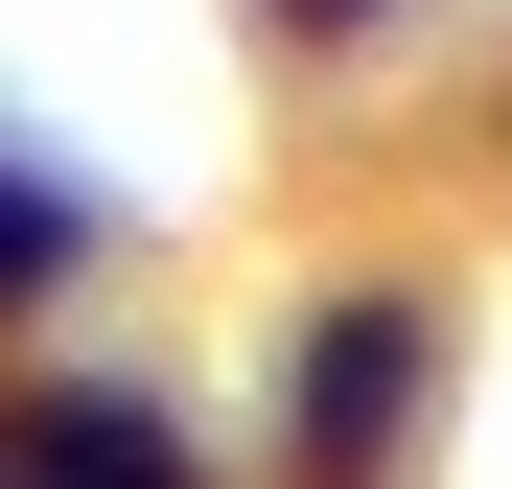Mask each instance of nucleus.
<instances>
[{
	"label": "nucleus",
	"instance_id": "obj_1",
	"mask_svg": "<svg viewBox=\"0 0 512 489\" xmlns=\"http://www.w3.org/2000/svg\"><path fill=\"white\" fill-rule=\"evenodd\" d=\"M24 489H187V466H163V443L117 420V396H47V443H24Z\"/></svg>",
	"mask_w": 512,
	"mask_h": 489
},
{
	"label": "nucleus",
	"instance_id": "obj_2",
	"mask_svg": "<svg viewBox=\"0 0 512 489\" xmlns=\"http://www.w3.org/2000/svg\"><path fill=\"white\" fill-rule=\"evenodd\" d=\"M396 373H419V326H326V396H303V420H326V443H373V420H396Z\"/></svg>",
	"mask_w": 512,
	"mask_h": 489
},
{
	"label": "nucleus",
	"instance_id": "obj_3",
	"mask_svg": "<svg viewBox=\"0 0 512 489\" xmlns=\"http://www.w3.org/2000/svg\"><path fill=\"white\" fill-rule=\"evenodd\" d=\"M303 24H350V0H303Z\"/></svg>",
	"mask_w": 512,
	"mask_h": 489
}]
</instances>
